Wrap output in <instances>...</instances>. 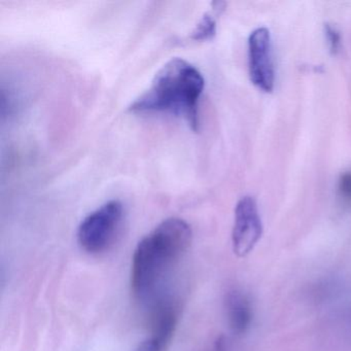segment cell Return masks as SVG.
I'll return each instance as SVG.
<instances>
[{
	"instance_id": "2",
	"label": "cell",
	"mask_w": 351,
	"mask_h": 351,
	"mask_svg": "<svg viewBox=\"0 0 351 351\" xmlns=\"http://www.w3.org/2000/svg\"><path fill=\"white\" fill-rule=\"evenodd\" d=\"M204 87V77L194 65L172 58L156 73L149 89L134 100L129 110L137 114H171L198 131L199 101Z\"/></svg>"
},
{
	"instance_id": "8",
	"label": "cell",
	"mask_w": 351,
	"mask_h": 351,
	"mask_svg": "<svg viewBox=\"0 0 351 351\" xmlns=\"http://www.w3.org/2000/svg\"><path fill=\"white\" fill-rule=\"evenodd\" d=\"M213 13L204 14L191 34V40L196 42L210 40L217 32V17L225 10V3H213Z\"/></svg>"
},
{
	"instance_id": "11",
	"label": "cell",
	"mask_w": 351,
	"mask_h": 351,
	"mask_svg": "<svg viewBox=\"0 0 351 351\" xmlns=\"http://www.w3.org/2000/svg\"><path fill=\"white\" fill-rule=\"evenodd\" d=\"M215 351H225V346H223V342H219L215 347Z\"/></svg>"
},
{
	"instance_id": "9",
	"label": "cell",
	"mask_w": 351,
	"mask_h": 351,
	"mask_svg": "<svg viewBox=\"0 0 351 351\" xmlns=\"http://www.w3.org/2000/svg\"><path fill=\"white\" fill-rule=\"evenodd\" d=\"M338 195L344 204L351 206V171L341 174L338 182Z\"/></svg>"
},
{
	"instance_id": "1",
	"label": "cell",
	"mask_w": 351,
	"mask_h": 351,
	"mask_svg": "<svg viewBox=\"0 0 351 351\" xmlns=\"http://www.w3.org/2000/svg\"><path fill=\"white\" fill-rule=\"evenodd\" d=\"M191 226L170 217L137 244L131 266V291L135 299L147 303L155 299L165 277L192 244Z\"/></svg>"
},
{
	"instance_id": "3",
	"label": "cell",
	"mask_w": 351,
	"mask_h": 351,
	"mask_svg": "<svg viewBox=\"0 0 351 351\" xmlns=\"http://www.w3.org/2000/svg\"><path fill=\"white\" fill-rule=\"evenodd\" d=\"M124 215V206L119 200L108 201L88 215L77 229V242L82 250L91 254L108 250L120 233Z\"/></svg>"
},
{
	"instance_id": "5",
	"label": "cell",
	"mask_w": 351,
	"mask_h": 351,
	"mask_svg": "<svg viewBox=\"0 0 351 351\" xmlns=\"http://www.w3.org/2000/svg\"><path fill=\"white\" fill-rule=\"evenodd\" d=\"M250 81L264 92H272L275 84L272 40L267 28L254 30L248 40Z\"/></svg>"
},
{
	"instance_id": "7",
	"label": "cell",
	"mask_w": 351,
	"mask_h": 351,
	"mask_svg": "<svg viewBox=\"0 0 351 351\" xmlns=\"http://www.w3.org/2000/svg\"><path fill=\"white\" fill-rule=\"evenodd\" d=\"M226 312L228 324L234 334L242 335L248 330L252 324V309L250 300L242 291L234 289L228 293Z\"/></svg>"
},
{
	"instance_id": "4",
	"label": "cell",
	"mask_w": 351,
	"mask_h": 351,
	"mask_svg": "<svg viewBox=\"0 0 351 351\" xmlns=\"http://www.w3.org/2000/svg\"><path fill=\"white\" fill-rule=\"evenodd\" d=\"M263 223L256 199L244 196L238 201L235 208L232 244L236 256L239 258L250 254L260 241Z\"/></svg>"
},
{
	"instance_id": "6",
	"label": "cell",
	"mask_w": 351,
	"mask_h": 351,
	"mask_svg": "<svg viewBox=\"0 0 351 351\" xmlns=\"http://www.w3.org/2000/svg\"><path fill=\"white\" fill-rule=\"evenodd\" d=\"M178 322V308L174 304L166 300L155 303L151 335L136 351L165 350L173 337Z\"/></svg>"
},
{
	"instance_id": "10",
	"label": "cell",
	"mask_w": 351,
	"mask_h": 351,
	"mask_svg": "<svg viewBox=\"0 0 351 351\" xmlns=\"http://www.w3.org/2000/svg\"><path fill=\"white\" fill-rule=\"evenodd\" d=\"M326 40H328V47L332 54H337L340 50L341 36L340 32L334 27V26L326 24Z\"/></svg>"
}]
</instances>
